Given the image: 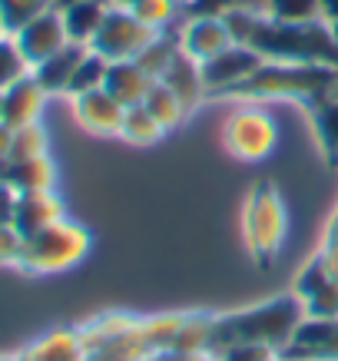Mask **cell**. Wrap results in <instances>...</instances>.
<instances>
[{
	"mask_svg": "<svg viewBox=\"0 0 338 361\" xmlns=\"http://www.w3.org/2000/svg\"><path fill=\"white\" fill-rule=\"evenodd\" d=\"M13 44H17V50L23 54V60H27V66H30V70H33V66H40L44 60H50L56 50H64V47L70 44L60 11L40 13V17H37V20H30L23 30L13 33Z\"/></svg>",
	"mask_w": 338,
	"mask_h": 361,
	"instance_id": "30bf717a",
	"label": "cell"
},
{
	"mask_svg": "<svg viewBox=\"0 0 338 361\" xmlns=\"http://www.w3.org/2000/svg\"><path fill=\"white\" fill-rule=\"evenodd\" d=\"M302 318H306V308L295 295L272 298V302L242 308L232 315H216L212 335H209V358L219 355L222 348H229V345H242V341L272 345V348L282 351Z\"/></svg>",
	"mask_w": 338,
	"mask_h": 361,
	"instance_id": "6da1fadb",
	"label": "cell"
},
{
	"mask_svg": "<svg viewBox=\"0 0 338 361\" xmlns=\"http://www.w3.org/2000/svg\"><path fill=\"white\" fill-rule=\"evenodd\" d=\"M23 355L27 361H87V345L80 338V329H54L33 341Z\"/></svg>",
	"mask_w": 338,
	"mask_h": 361,
	"instance_id": "d6986e66",
	"label": "cell"
},
{
	"mask_svg": "<svg viewBox=\"0 0 338 361\" xmlns=\"http://www.w3.org/2000/svg\"><path fill=\"white\" fill-rule=\"evenodd\" d=\"M159 80H163L166 87L173 90L176 97L183 99L189 113L196 110L199 103L209 97V93H206V83H203V66H199L196 60H189L183 50H179V56H176L173 63H169V70H166Z\"/></svg>",
	"mask_w": 338,
	"mask_h": 361,
	"instance_id": "ac0fdd59",
	"label": "cell"
},
{
	"mask_svg": "<svg viewBox=\"0 0 338 361\" xmlns=\"http://www.w3.org/2000/svg\"><path fill=\"white\" fill-rule=\"evenodd\" d=\"M11 142H13V130L0 123V163H4V159L11 156Z\"/></svg>",
	"mask_w": 338,
	"mask_h": 361,
	"instance_id": "74e56055",
	"label": "cell"
},
{
	"mask_svg": "<svg viewBox=\"0 0 338 361\" xmlns=\"http://www.w3.org/2000/svg\"><path fill=\"white\" fill-rule=\"evenodd\" d=\"M176 56H179V33H176V37H169V33L163 30L153 44H150L140 56H136V63H140L153 80H159L166 70H169V63H173Z\"/></svg>",
	"mask_w": 338,
	"mask_h": 361,
	"instance_id": "603a6c76",
	"label": "cell"
},
{
	"mask_svg": "<svg viewBox=\"0 0 338 361\" xmlns=\"http://www.w3.org/2000/svg\"><path fill=\"white\" fill-rule=\"evenodd\" d=\"M308 318H338V282H328L312 298L302 302Z\"/></svg>",
	"mask_w": 338,
	"mask_h": 361,
	"instance_id": "d6a6232c",
	"label": "cell"
},
{
	"mask_svg": "<svg viewBox=\"0 0 338 361\" xmlns=\"http://www.w3.org/2000/svg\"><path fill=\"white\" fill-rule=\"evenodd\" d=\"M318 4H322V20L335 23L338 20V0H318Z\"/></svg>",
	"mask_w": 338,
	"mask_h": 361,
	"instance_id": "f35d334b",
	"label": "cell"
},
{
	"mask_svg": "<svg viewBox=\"0 0 338 361\" xmlns=\"http://www.w3.org/2000/svg\"><path fill=\"white\" fill-rule=\"evenodd\" d=\"M130 11L143 23H150L153 30H166L176 20V13H179V0H133Z\"/></svg>",
	"mask_w": 338,
	"mask_h": 361,
	"instance_id": "f546056e",
	"label": "cell"
},
{
	"mask_svg": "<svg viewBox=\"0 0 338 361\" xmlns=\"http://www.w3.org/2000/svg\"><path fill=\"white\" fill-rule=\"evenodd\" d=\"M318 255H322V262H325L328 275H332V279L338 282V242H322Z\"/></svg>",
	"mask_w": 338,
	"mask_h": 361,
	"instance_id": "8d00e7d4",
	"label": "cell"
},
{
	"mask_svg": "<svg viewBox=\"0 0 338 361\" xmlns=\"http://www.w3.org/2000/svg\"><path fill=\"white\" fill-rule=\"evenodd\" d=\"M143 361H209V355H196V351H179V348H159L153 355H146Z\"/></svg>",
	"mask_w": 338,
	"mask_h": 361,
	"instance_id": "d590c367",
	"label": "cell"
},
{
	"mask_svg": "<svg viewBox=\"0 0 338 361\" xmlns=\"http://www.w3.org/2000/svg\"><path fill=\"white\" fill-rule=\"evenodd\" d=\"M222 146L239 163H262L279 146V123L262 106H242L222 123Z\"/></svg>",
	"mask_w": 338,
	"mask_h": 361,
	"instance_id": "8992f818",
	"label": "cell"
},
{
	"mask_svg": "<svg viewBox=\"0 0 338 361\" xmlns=\"http://www.w3.org/2000/svg\"><path fill=\"white\" fill-rule=\"evenodd\" d=\"M229 47H232V33L226 27V20L216 17V13H196L179 30V50L189 60H196V63H206V60L219 56Z\"/></svg>",
	"mask_w": 338,
	"mask_h": 361,
	"instance_id": "8fae6325",
	"label": "cell"
},
{
	"mask_svg": "<svg viewBox=\"0 0 338 361\" xmlns=\"http://www.w3.org/2000/svg\"><path fill=\"white\" fill-rule=\"evenodd\" d=\"M17 199L20 192L7 183H0V226H13V216H17Z\"/></svg>",
	"mask_w": 338,
	"mask_h": 361,
	"instance_id": "e575fe53",
	"label": "cell"
},
{
	"mask_svg": "<svg viewBox=\"0 0 338 361\" xmlns=\"http://www.w3.org/2000/svg\"><path fill=\"white\" fill-rule=\"evenodd\" d=\"M265 17L279 23H315L322 20L318 0H265Z\"/></svg>",
	"mask_w": 338,
	"mask_h": 361,
	"instance_id": "cb8c5ba5",
	"label": "cell"
},
{
	"mask_svg": "<svg viewBox=\"0 0 338 361\" xmlns=\"http://www.w3.org/2000/svg\"><path fill=\"white\" fill-rule=\"evenodd\" d=\"M0 361H27V355H23V351L20 355H0Z\"/></svg>",
	"mask_w": 338,
	"mask_h": 361,
	"instance_id": "60d3db41",
	"label": "cell"
},
{
	"mask_svg": "<svg viewBox=\"0 0 338 361\" xmlns=\"http://www.w3.org/2000/svg\"><path fill=\"white\" fill-rule=\"evenodd\" d=\"M315 133L325 156L338 166V99L335 97H328L315 110Z\"/></svg>",
	"mask_w": 338,
	"mask_h": 361,
	"instance_id": "83f0119b",
	"label": "cell"
},
{
	"mask_svg": "<svg viewBox=\"0 0 338 361\" xmlns=\"http://www.w3.org/2000/svg\"><path fill=\"white\" fill-rule=\"evenodd\" d=\"M156 80L143 70L136 60H116V63H109L107 70V80H103V90H107L113 99H120L123 106L130 110V106H140L150 87H153Z\"/></svg>",
	"mask_w": 338,
	"mask_h": 361,
	"instance_id": "9a60e30c",
	"label": "cell"
},
{
	"mask_svg": "<svg viewBox=\"0 0 338 361\" xmlns=\"http://www.w3.org/2000/svg\"><path fill=\"white\" fill-rule=\"evenodd\" d=\"M23 255V235L17 226H0V265L17 269Z\"/></svg>",
	"mask_w": 338,
	"mask_h": 361,
	"instance_id": "836d02e7",
	"label": "cell"
},
{
	"mask_svg": "<svg viewBox=\"0 0 338 361\" xmlns=\"http://www.w3.org/2000/svg\"><path fill=\"white\" fill-rule=\"evenodd\" d=\"M27 73H30V66H27L23 54L17 50L13 37H4L0 40V93L11 87V83H17L20 77H27Z\"/></svg>",
	"mask_w": 338,
	"mask_h": 361,
	"instance_id": "4dcf8cb0",
	"label": "cell"
},
{
	"mask_svg": "<svg viewBox=\"0 0 338 361\" xmlns=\"http://www.w3.org/2000/svg\"><path fill=\"white\" fill-rule=\"evenodd\" d=\"M249 47L262 54V60H275V63H325L338 70V44L325 20L279 23L262 17Z\"/></svg>",
	"mask_w": 338,
	"mask_h": 361,
	"instance_id": "7a4b0ae2",
	"label": "cell"
},
{
	"mask_svg": "<svg viewBox=\"0 0 338 361\" xmlns=\"http://www.w3.org/2000/svg\"><path fill=\"white\" fill-rule=\"evenodd\" d=\"M66 216L64 199L56 196V189H40V192H20L17 199V216H13V226L20 229V235H33V232L47 229Z\"/></svg>",
	"mask_w": 338,
	"mask_h": 361,
	"instance_id": "5bb4252c",
	"label": "cell"
},
{
	"mask_svg": "<svg viewBox=\"0 0 338 361\" xmlns=\"http://www.w3.org/2000/svg\"><path fill=\"white\" fill-rule=\"evenodd\" d=\"M166 136V130L156 123V116L146 106H130L126 116H123L120 126V140H126L130 146H156V142Z\"/></svg>",
	"mask_w": 338,
	"mask_h": 361,
	"instance_id": "7402d4cb",
	"label": "cell"
},
{
	"mask_svg": "<svg viewBox=\"0 0 338 361\" xmlns=\"http://www.w3.org/2000/svg\"><path fill=\"white\" fill-rule=\"evenodd\" d=\"M93 235L87 226H80L73 219H60L47 229L33 232L23 239V255H20V272L27 275H56L80 265L90 255Z\"/></svg>",
	"mask_w": 338,
	"mask_h": 361,
	"instance_id": "277c9868",
	"label": "cell"
},
{
	"mask_svg": "<svg viewBox=\"0 0 338 361\" xmlns=\"http://www.w3.org/2000/svg\"><path fill=\"white\" fill-rule=\"evenodd\" d=\"M0 183L13 186L17 192H40V189L56 186V166L50 156H37V159H23V163H0Z\"/></svg>",
	"mask_w": 338,
	"mask_h": 361,
	"instance_id": "e0dca14e",
	"label": "cell"
},
{
	"mask_svg": "<svg viewBox=\"0 0 338 361\" xmlns=\"http://www.w3.org/2000/svg\"><path fill=\"white\" fill-rule=\"evenodd\" d=\"M4 37H7V30H4V23H0V40H4Z\"/></svg>",
	"mask_w": 338,
	"mask_h": 361,
	"instance_id": "7bdbcfd3",
	"label": "cell"
},
{
	"mask_svg": "<svg viewBox=\"0 0 338 361\" xmlns=\"http://www.w3.org/2000/svg\"><path fill=\"white\" fill-rule=\"evenodd\" d=\"M50 140H47V130L40 123H30V126H20L13 130V142H11V163H23V159H37V156H50Z\"/></svg>",
	"mask_w": 338,
	"mask_h": 361,
	"instance_id": "4316f807",
	"label": "cell"
},
{
	"mask_svg": "<svg viewBox=\"0 0 338 361\" xmlns=\"http://www.w3.org/2000/svg\"><path fill=\"white\" fill-rule=\"evenodd\" d=\"M87 50L90 47H83V44H66L64 50H56L50 60H44L40 66H33L30 73H33V80L47 90V97H56V93L66 97L70 80H73V73H77V66H80V60H83Z\"/></svg>",
	"mask_w": 338,
	"mask_h": 361,
	"instance_id": "2e32d148",
	"label": "cell"
},
{
	"mask_svg": "<svg viewBox=\"0 0 338 361\" xmlns=\"http://www.w3.org/2000/svg\"><path fill=\"white\" fill-rule=\"evenodd\" d=\"M143 106H146V110L153 113L156 123H159V126H163L166 133L176 130V126H179V123H183L186 116H189V110H186V103H183L179 97H176L173 90L166 87L163 80H156L153 87H150L146 99H143Z\"/></svg>",
	"mask_w": 338,
	"mask_h": 361,
	"instance_id": "44dd1931",
	"label": "cell"
},
{
	"mask_svg": "<svg viewBox=\"0 0 338 361\" xmlns=\"http://www.w3.org/2000/svg\"><path fill=\"white\" fill-rule=\"evenodd\" d=\"M335 77L338 70L325 63H275V60H265L249 80H242L239 87L226 93V97H246V99L332 97Z\"/></svg>",
	"mask_w": 338,
	"mask_h": 361,
	"instance_id": "3957f363",
	"label": "cell"
},
{
	"mask_svg": "<svg viewBox=\"0 0 338 361\" xmlns=\"http://www.w3.org/2000/svg\"><path fill=\"white\" fill-rule=\"evenodd\" d=\"M265 63L262 54H255L252 47H242V44H232L229 50H222L219 56L206 60L203 66V83H206V93L209 97H226L232 90L239 87L242 80H249L259 66Z\"/></svg>",
	"mask_w": 338,
	"mask_h": 361,
	"instance_id": "9c48e42d",
	"label": "cell"
},
{
	"mask_svg": "<svg viewBox=\"0 0 338 361\" xmlns=\"http://www.w3.org/2000/svg\"><path fill=\"white\" fill-rule=\"evenodd\" d=\"M107 11H109L107 0H73L66 11H60L70 44H83V47L93 44V37H97Z\"/></svg>",
	"mask_w": 338,
	"mask_h": 361,
	"instance_id": "ffe728a7",
	"label": "cell"
},
{
	"mask_svg": "<svg viewBox=\"0 0 338 361\" xmlns=\"http://www.w3.org/2000/svg\"><path fill=\"white\" fill-rule=\"evenodd\" d=\"M159 33L163 30H153L150 23H143L130 7H109L103 23H99L97 37H93V44H90V50L107 56L109 63H116V60H136Z\"/></svg>",
	"mask_w": 338,
	"mask_h": 361,
	"instance_id": "52a82bcc",
	"label": "cell"
},
{
	"mask_svg": "<svg viewBox=\"0 0 338 361\" xmlns=\"http://www.w3.org/2000/svg\"><path fill=\"white\" fill-rule=\"evenodd\" d=\"M54 11L50 0H0V23L7 37H13L17 30H23L30 20H37L40 13Z\"/></svg>",
	"mask_w": 338,
	"mask_h": 361,
	"instance_id": "d4e9b609",
	"label": "cell"
},
{
	"mask_svg": "<svg viewBox=\"0 0 338 361\" xmlns=\"http://www.w3.org/2000/svg\"><path fill=\"white\" fill-rule=\"evenodd\" d=\"M44 103H47V90L33 80V73H27V77H20L17 83H11L0 93V123L11 126V130L40 123Z\"/></svg>",
	"mask_w": 338,
	"mask_h": 361,
	"instance_id": "4fadbf2b",
	"label": "cell"
},
{
	"mask_svg": "<svg viewBox=\"0 0 338 361\" xmlns=\"http://www.w3.org/2000/svg\"><path fill=\"white\" fill-rule=\"evenodd\" d=\"M107 70H109L107 56H99V54H93V50H87V54H83V60H80V66H77V73H73V80H70L66 97L73 99V97H80V93L99 90V87H103V80H107Z\"/></svg>",
	"mask_w": 338,
	"mask_h": 361,
	"instance_id": "484cf974",
	"label": "cell"
},
{
	"mask_svg": "<svg viewBox=\"0 0 338 361\" xmlns=\"http://www.w3.org/2000/svg\"><path fill=\"white\" fill-rule=\"evenodd\" d=\"M279 361H338V318H302Z\"/></svg>",
	"mask_w": 338,
	"mask_h": 361,
	"instance_id": "ba28073f",
	"label": "cell"
},
{
	"mask_svg": "<svg viewBox=\"0 0 338 361\" xmlns=\"http://www.w3.org/2000/svg\"><path fill=\"white\" fill-rule=\"evenodd\" d=\"M322 242H338V209L328 216L325 222V235H322Z\"/></svg>",
	"mask_w": 338,
	"mask_h": 361,
	"instance_id": "ab89813d",
	"label": "cell"
},
{
	"mask_svg": "<svg viewBox=\"0 0 338 361\" xmlns=\"http://www.w3.org/2000/svg\"><path fill=\"white\" fill-rule=\"evenodd\" d=\"M328 282H335L332 275H328L325 262H322V255H312L302 269H298V275H295L292 282V295L298 298V302H306V298H312L318 292V288H325Z\"/></svg>",
	"mask_w": 338,
	"mask_h": 361,
	"instance_id": "f1b7e54d",
	"label": "cell"
},
{
	"mask_svg": "<svg viewBox=\"0 0 338 361\" xmlns=\"http://www.w3.org/2000/svg\"><path fill=\"white\" fill-rule=\"evenodd\" d=\"M328 27H332V37H335V44H338V20H335V23H328Z\"/></svg>",
	"mask_w": 338,
	"mask_h": 361,
	"instance_id": "b9f144b4",
	"label": "cell"
},
{
	"mask_svg": "<svg viewBox=\"0 0 338 361\" xmlns=\"http://www.w3.org/2000/svg\"><path fill=\"white\" fill-rule=\"evenodd\" d=\"M123 116H126V106L109 97L103 87L73 97V120L93 136H120Z\"/></svg>",
	"mask_w": 338,
	"mask_h": 361,
	"instance_id": "7c38bea8",
	"label": "cell"
},
{
	"mask_svg": "<svg viewBox=\"0 0 338 361\" xmlns=\"http://www.w3.org/2000/svg\"><path fill=\"white\" fill-rule=\"evenodd\" d=\"M212 361H279V348L242 341V345H229V348H222L219 355H212Z\"/></svg>",
	"mask_w": 338,
	"mask_h": 361,
	"instance_id": "1f68e13d",
	"label": "cell"
},
{
	"mask_svg": "<svg viewBox=\"0 0 338 361\" xmlns=\"http://www.w3.org/2000/svg\"><path fill=\"white\" fill-rule=\"evenodd\" d=\"M289 219H285V202L272 183H255L242 206V239L249 249L252 262L269 269L282 249Z\"/></svg>",
	"mask_w": 338,
	"mask_h": 361,
	"instance_id": "5b68a950",
	"label": "cell"
}]
</instances>
